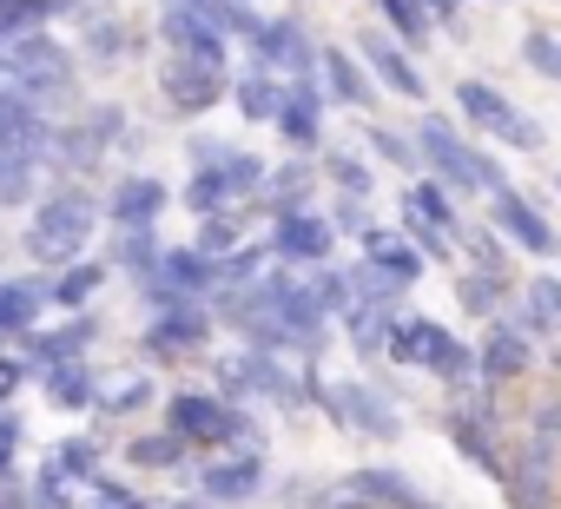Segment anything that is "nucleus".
I'll use <instances>...</instances> for the list:
<instances>
[{"mask_svg": "<svg viewBox=\"0 0 561 509\" xmlns=\"http://www.w3.org/2000/svg\"><path fill=\"white\" fill-rule=\"evenodd\" d=\"M73 87V54L41 27V34H8L0 41V93L54 113Z\"/></svg>", "mask_w": 561, "mask_h": 509, "instance_id": "1", "label": "nucleus"}, {"mask_svg": "<svg viewBox=\"0 0 561 509\" xmlns=\"http://www.w3.org/2000/svg\"><path fill=\"white\" fill-rule=\"evenodd\" d=\"M93 225H100V199L87 185H54L27 212L21 245H27V259H41V265H73L87 251V238H93Z\"/></svg>", "mask_w": 561, "mask_h": 509, "instance_id": "2", "label": "nucleus"}, {"mask_svg": "<svg viewBox=\"0 0 561 509\" xmlns=\"http://www.w3.org/2000/svg\"><path fill=\"white\" fill-rule=\"evenodd\" d=\"M416 159H430V172L449 185V192H502V166L489 159V152H476L449 120H436V113H423V126H416Z\"/></svg>", "mask_w": 561, "mask_h": 509, "instance_id": "3", "label": "nucleus"}, {"mask_svg": "<svg viewBox=\"0 0 561 509\" xmlns=\"http://www.w3.org/2000/svg\"><path fill=\"white\" fill-rule=\"evenodd\" d=\"M146 298H152V325H146V358H159V364H172V358H192L205 338H211V312H205V298H179V292H159V285H146Z\"/></svg>", "mask_w": 561, "mask_h": 509, "instance_id": "4", "label": "nucleus"}, {"mask_svg": "<svg viewBox=\"0 0 561 509\" xmlns=\"http://www.w3.org/2000/svg\"><path fill=\"white\" fill-rule=\"evenodd\" d=\"M383 351H390V364H416V371H430V377H443V384H469V377H476V358H469L443 325H430V318H403Z\"/></svg>", "mask_w": 561, "mask_h": 509, "instance_id": "5", "label": "nucleus"}, {"mask_svg": "<svg viewBox=\"0 0 561 509\" xmlns=\"http://www.w3.org/2000/svg\"><path fill=\"white\" fill-rule=\"evenodd\" d=\"M165 430H172L179 443H205V450H218V443H251V417H244L238 404L211 397V391H179V397L165 404Z\"/></svg>", "mask_w": 561, "mask_h": 509, "instance_id": "6", "label": "nucleus"}, {"mask_svg": "<svg viewBox=\"0 0 561 509\" xmlns=\"http://www.w3.org/2000/svg\"><path fill=\"white\" fill-rule=\"evenodd\" d=\"M119 133H126V113H119V106H93V113H80L73 126H54V152H47V166H60V172H87V166H100V159L113 152Z\"/></svg>", "mask_w": 561, "mask_h": 509, "instance_id": "7", "label": "nucleus"}, {"mask_svg": "<svg viewBox=\"0 0 561 509\" xmlns=\"http://www.w3.org/2000/svg\"><path fill=\"white\" fill-rule=\"evenodd\" d=\"M456 100H462V120H469L476 133H489V139H508V146H522V152H535V146H541V126H535L528 113H515V100H502L495 87H482V80H462V87H456Z\"/></svg>", "mask_w": 561, "mask_h": 509, "instance_id": "8", "label": "nucleus"}, {"mask_svg": "<svg viewBox=\"0 0 561 509\" xmlns=\"http://www.w3.org/2000/svg\"><path fill=\"white\" fill-rule=\"evenodd\" d=\"M311 397H324V410L337 417V423H351V430H364V437H377V443H390L403 423H397V410L370 391V384H318L311 377Z\"/></svg>", "mask_w": 561, "mask_h": 509, "instance_id": "9", "label": "nucleus"}, {"mask_svg": "<svg viewBox=\"0 0 561 509\" xmlns=\"http://www.w3.org/2000/svg\"><path fill=\"white\" fill-rule=\"evenodd\" d=\"M331 218H318V212H285L277 218V231H271V259L277 265H291V272H311V265H331Z\"/></svg>", "mask_w": 561, "mask_h": 509, "instance_id": "10", "label": "nucleus"}, {"mask_svg": "<svg viewBox=\"0 0 561 509\" xmlns=\"http://www.w3.org/2000/svg\"><path fill=\"white\" fill-rule=\"evenodd\" d=\"M251 54H257L264 73H291V80H311L318 73V47H311V34L298 21H257Z\"/></svg>", "mask_w": 561, "mask_h": 509, "instance_id": "11", "label": "nucleus"}, {"mask_svg": "<svg viewBox=\"0 0 561 509\" xmlns=\"http://www.w3.org/2000/svg\"><path fill=\"white\" fill-rule=\"evenodd\" d=\"M159 34H165L172 60H192V67H218V73H225V34H218L205 14H192V8H179V0H165Z\"/></svg>", "mask_w": 561, "mask_h": 509, "instance_id": "12", "label": "nucleus"}, {"mask_svg": "<svg viewBox=\"0 0 561 509\" xmlns=\"http://www.w3.org/2000/svg\"><path fill=\"white\" fill-rule=\"evenodd\" d=\"M159 100L179 113V120H198L225 100V73L218 67H192V60H165L159 67Z\"/></svg>", "mask_w": 561, "mask_h": 509, "instance_id": "13", "label": "nucleus"}, {"mask_svg": "<svg viewBox=\"0 0 561 509\" xmlns=\"http://www.w3.org/2000/svg\"><path fill=\"white\" fill-rule=\"evenodd\" d=\"M165 199H172V192H165L152 172H133V179H119V185H113V199L100 205V218H113L119 231H146V225L165 212Z\"/></svg>", "mask_w": 561, "mask_h": 509, "instance_id": "14", "label": "nucleus"}, {"mask_svg": "<svg viewBox=\"0 0 561 509\" xmlns=\"http://www.w3.org/2000/svg\"><path fill=\"white\" fill-rule=\"evenodd\" d=\"M271 126L285 133L298 152H311L318 133H324V93H318V80H285V106H277Z\"/></svg>", "mask_w": 561, "mask_h": 509, "instance_id": "15", "label": "nucleus"}, {"mask_svg": "<svg viewBox=\"0 0 561 509\" xmlns=\"http://www.w3.org/2000/svg\"><path fill=\"white\" fill-rule=\"evenodd\" d=\"M146 285L179 292V298H205V292H218V265L205 259V251L179 245V251H159V265H152V279H146Z\"/></svg>", "mask_w": 561, "mask_h": 509, "instance_id": "16", "label": "nucleus"}, {"mask_svg": "<svg viewBox=\"0 0 561 509\" xmlns=\"http://www.w3.org/2000/svg\"><path fill=\"white\" fill-rule=\"evenodd\" d=\"M528 358H535V338H528L522 325L495 318V325H489V344L476 351V371H482L489 384H508V377H522V371H528Z\"/></svg>", "mask_w": 561, "mask_h": 509, "instance_id": "17", "label": "nucleus"}, {"mask_svg": "<svg viewBox=\"0 0 561 509\" xmlns=\"http://www.w3.org/2000/svg\"><path fill=\"white\" fill-rule=\"evenodd\" d=\"M198 489H205V502H251V496L264 489V456L244 450V456L205 463V470H198Z\"/></svg>", "mask_w": 561, "mask_h": 509, "instance_id": "18", "label": "nucleus"}, {"mask_svg": "<svg viewBox=\"0 0 561 509\" xmlns=\"http://www.w3.org/2000/svg\"><path fill=\"white\" fill-rule=\"evenodd\" d=\"M495 225L528 251V259H548V251H554V231H548V218H541V205L535 199H522V192H495Z\"/></svg>", "mask_w": 561, "mask_h": 509, "instance_id": "19", "label": "nucleus"}, {"mask_svg": "<svg viewBox=\"0 0 561 509\" xmlns=\"http://www.w3.org/2000/svg\"><path fill=\"white\" fill-rule=\"evenodd\" d=\"M364 47V60H370V73L390 87V93H403V100H423V73H416V60L390 41V34H364L357 41Z\"/></svg>", "mask_w": 561, "mask_h": 509, "instance_id": "20", "label": "nucleus"}, {"mask_svg": "<svg viewBox=\"0 0 561 509\" xmlns=\"http://www.w3.org/2000/svg\"><path fill=\"white\" fill-rule=\"evenodd\" d=\"M100 338V325L93 318H67L60 331H41V338H27V371H47V364H73V358H87V344Z\"/></svg>", "mask_w": 561, "mask_h": 509, "instance_id": "21", "label": "nucleus"}, {"mask_svg": "<svg viewBox=\"0 0 561 509\" xmlns=\"http://www.w3.org/2000/svg\"><path fill=\"white\" fill-rule=\"evenodd\" d=\"M528 338H561V279H528L522 285V312L508 318Z\"/></svg>", "mask_w": 561, "mask_h": 509, "instance_id": "22", "label": "nucleus"}, {"mask_svg": "<svg viewBox=\"0 0 561 509\" xmlns=\"http://www.w3.org/2000/svg\"><path fill=\"white\" fill-rule=\"evenodd\" d=\"M351 489H357L370 509H416V502H423V489H416L403 470H390V463H377V470H357V476H351Z\"/></svg>", "mask_w": 561, "mask_h": 509, "instance_id": "23", "label": "nucleus"}, {"mask_svg": "<svg viewBox=\"0 0 561 509\" xmlns=\"http://www.w3.org/2000/svg\"><path fill=\"white\" fill-rule=\"evenodd\" d=\"M47 305V285L34 279H0V338H27Z\"/></svg>", "mask_w": 561, "mask_h": 509, "instance_id": "24", "label": "nucleus"}, {"mask_svg": "<svg viewBox=\"0 0 561 509\" xmlns=\"http://www.w3.org/2000/svg\"><path fill=\"white\" fill-rule=\"evenodd\" d=\"M318 73H324V93L344 100V106H370V100H377V87L364 80V67H357L344 47H324V54H318Z\"/></svg>", "mask_w": 561, "mask_h": 509, "instance_id": "25", "label": "nucleus"}, {"mask_svg": "<svg viewBox=\"0 0 561 509\" xmlns=\"http://www.w3.org/2000/svg\"><path fill=\"white\" fill-rule=\"evenodd\" d=\"M344 325H351V344H357V358H377V351L390 344V331H397V305L357 298V305L344 312Z\"/></svg>", "mask_w": 561, "mask_h": 509, "instance_id": "26", "label": "nucleus"}, {"mask_svg": "<svg viewBox=\"0 0 561 509\" xmlns=\"http://www.w3.org/2000/svg\"><path fill=\"white\" fill-rule=\"evenodd\" d=\"M47 476H60L67 489H80V483H93L100 476V443L93 437H60L54 450H47V463H41Z\"/></svg>", "mask_w": 561, "mask_h": 509, "instance_id": "27", "label": "nucleus"}, {"mask_svg": "<svg viewBox=\"0 0 561 509\" xmlns=\"http://www.w3.org/2000/svg\"><path fill=\"white\" fill-rule=\"evenodd\" d=\"M41 384H47V397H54L60 410H87V404H93V391H100L87 358H73V364H47V371H41Z\"/></svg>", "mask_w": 561, "mask_h": 509, "instance_id": "28", "label": "nucleus"}, {"mask_svg": "<svg viewBox=\"0 0 561 509\" xmlns=\"http://www.w3.org/2000/svg\"><path fill=\"white\" fill-rule=\"evenodd\" d=\"M231 100H238V113H244V120H277V106H285V80L264 73V67H251V73H238Z\"/></svg>", "mask_w": 561, "mask_h": 509, "instance_id": "29", "label": "nucleus"}, {"mask_svg": "<svg viewBox=\"0 0 561 509\" xmlns=\"http://www.w3.org/2000/svg\"><path fill=\"white\" fill-rule=\"evenodd\" d=\"M364 259H370V265H383V272H390V279H403V285H410V279H423V251H416V245H403V238H390V231H377V225L364 231Z\"/></svg>", "mask_w": 561, "mask_h": 509, "instance_id": "30", "label": "nucleus"}, {"mask_svg": "<svg viewBox=\"0 0 561 509\" xmlns=\"http://www.w3.org/2000/svg\"><path fill=\"white\" fill-rule=\"evenodd\" d=\"M100 279H106V265H100V259H73V265H60V279L47 285V298H54L60 312H80V305L100 292Z\"/></svg>", "mask_w": 561, "mask_h": 509, "instance_id": "31", "label": "nucleus"}, {"mask_svg": "<svg viewBox=\"0 0 561 509\" xmlns=\"http://www.w3.org/2000/svg\"><path fill=\"white\" fill-rule=\"evenodd\" d=\"M548 456H541V443L535 450H522V463L515 470H502V483H508V496H515V509H548Z\"/></svg>", "mask_w": 561, "mask_h": 509, "instance_id": "32", "label": "nucleus"}, {"mask_svg": "<svg viewBox=\"0 0 561 509\" xmlns=\"http://www.w3.org/2000/svg\"><path fill=\"white\" fill-rule=\"evenodd\" d=\"M185 450H192V443H179L172 430H146V437L126 443V463H133V470H185Z\"/></svg>", "mask_w": 561, "mask_h": 509, "instance_id": "33", "label": "nucleus"}, {"mask_svg": "<svg viewBox=\"0 0 561 509\" xmlns=\"http://www.w3.org/2000/svg\"><path fill=\"white\" fill-rule=\"evenodd\" d=\"M264 205L285 218V212H305V192H311V166H277V172H264Z\"/></svg>", "mask_w": 561, "mask_h": 509, "instance_id": "34", "label": "nucleus"}, {"mask_svg": "<svg viewBox=\"0 0 561 509\" xmlns=\"http://www.w3.org/2000/svg\"><path fill=\"white\" fill-rule=\"evenodd\" d=\"M403 212L423 218V225H436V231H456V205H449V185L443 179H416L410 199H403Z\"/></svg>", "mask_w": 561, "mask_h": 509, "instance_id": "35", "label": "nucleus"}, {"mask_svg": "<svg viewBox=\"0 0 561 509\" xmlns=\"http://www.w3.org/2000/svg\"><path fill=\"white\" fill-rule=\"evenodd\" d=\"M231 205H238V199H231L225 172H218V166H198V172H192V185H185V212L211 218V212H231Z\"/></svg>", "mask_w": 561, "mask_h": 509, "instance_id": "36", "label": "nucleus"}, {"mask_svg": "<svg viewBox=\"0 0 561 509\" xmlns=\"http://www.w3.org/2000/svg\"><path fill=\"white\" fill-rule=\"evenodd\" d=\"M113 265H119V272H133V279H152V265H159V238H152V225H146V231H119V238H113Z\"/></svg>", "mask_w": 561, "mask_h": 509, "instance_id": "37", "label": "nucleus"}, {"mask_svg": "<svg viewBox=\"0 0 561 509\" xmlns=\"http://www.w3.org/2000/svg\"><path fill=\"white\" fill-rule=\"evenodd\" d=\"M146 404H152V384H146V377H119V384L93 391V410H100V417H133V410H146Z\"/></svg>", "mask_w": 561, "mask_h": 509, "instance_id": "38", "label": "nucleus"}, {"mask_svg": "<svg viewBox=\"0 0 561 509\" xmlns=\"http://www.w3.org/2000/svg\"><path fill=\"white\" fill-rule=\"evenodd\" d=\"M377 8H383V21L397 27V41H430V14H423V0H377Z\"/></svg>", "mask_w": 561, "mask_h": 509, "instance_id": "39", "label": "nucleus"}, {"mask_svg": "<svg viewBox=\"0 0 561 509\" xmlns=\"http://www.w3.org/2000/svg\"><path fill=\"white\" fill-rule=\"evenodd\" d=\"M231 245H238V218H231V212H211V218L198 225V245H192V251H205V259H225Z\"/></svg>", "mask_w": 561, "mask_h": 509, "instance_id": "40", "label": "nucleus"}, {"mask_svg": "<svg viewBox=\"0 0 561 509\" xmlns=\"http://www.w3.org/2000/svg\"><path fill=\"white\" fill-rule=\"evenodd\" d=\"M502 272H476V279H462V305L469 312H482V318H495V305H502Z\"/></svg>", "mask_w": 561, "mask_h": 509, "instance_id": "41", "label": "nucleus"}, {"mask_svg": "<svg viewBox=\"0 0 561 509\" xmlns=\"http://www.w3.org/2000/svg\"><path fill=\"white\" fill-rule=\"evenodd\" d=\"M522 60H528L541 80H561V34H528V41H522Z\"/></svg>", "mask_w": 561, "mask_h": 509, "instance_id": "42", "label": "nucleus"}, {"mask_svg": "<svg viewBox=\"0 0 561 509\" xmlns=\"http://www.w3.org/2000/svg\"><path fill=\"white\" fill-rule=\"evenodd\" d=\"M324 172L344 185V199H364V192H370V166H364V159H351V152H331V159H324Z\"/></svg>", "mask_w": 561, "mask_h": 509, "instance_id": "43", "label": "nucleus"}, {"mask_svg": "<svg viewBox=\"0 0 561 509\" xmlns=\"http://www.w3.org/2000/svg\"><path fill=\"white\" fill-rule=\"evenodd\" d=\"M27 509H80V502H73V489H67L60 476H47V470H41V476L27 483Z\"/></svg>", "mask_w": 561, "mask_h": 509, "instance_id": "44", "label": "nucleus"}, {"mask_svg": "<svg viewBox=\"0 0 561 509\" xmlns=\"http://www.w3.org/2000/svg\"><path fill=\"white\" fill-rule=\"evenodd\" d=\"M87 489H93V502H87V509H152L146 496H133L126 483H106V476H93Z\"/></svg>", "mask_w": 561, "mask_h": 509, "instance_id": "45", "label": "nucleus"}, {"mask_svg": "<svg viewBox=\"0 0 561 509\" xmlns=\"http://www.w3.org/2000/svg\"><path fill=\"white\" fill-rule=\"evenodd\" d=\"M370 146L390 159V166H403V172H416V146L403 139V133H390V126H370Z\"/></svg>", "mask_w": 561, "mask_h": 509, "instance_id": "46", "label": "nucleus"}, {"mask_svg": "<svg viewBox=\"0 0 561 509\" xmlns=\"http://www.w3.org/2000/svg\"><path fill=\"white\" fill-rule=\"evenodd\" d=\"M403 231L423 245V259H449V231H436V225H423V218H410V212H403Z\"/></svg>", "mask_w": 561, "mask_h": 509, "instance_id": "47", "label": "nucleus"}, {"mask_svg": "<svg viewBox=\"0 0 561 509\" xmlns=\"http://www.w3.org/2000/svg\"><path fill=\"white\" fill-rule=\"evenodd\" d=\"M469 259H476V272H502L508 265L502 245H495V231H469Z\"/></svg>", "mask_w": 561, "mask_h": 509, "instance_id": "48", "label": "nucleus"}, {"mask_svg": "<svg viewBox=\"0 0 561 509\" xmlns=\"http://www.w3.org/2000/svg\"><path fill=\"white\" fill-rule=\"evenodd\" d=\"M331 231H370V212H364V199H337V218H331Z\"/></svg>", "mask_w": 561, "mask_h": 509, "instance_id": "49", "label": "nucleus"}, {"mask_svg": "<svg viewBox=\"0 0 561 509\" xmlns=\"http://www.w3.org/2000/svg\"><path fill=\"white\" fill-rule=\"evenodd\" d=\"M21 384H27V358H0V404H8Z\"/></svg>", "mask_w": 561, "mask_h": 509, "instance_id": "50", "label": "nucleus"}, {"mask_svg": "<svg viewBox=\"0 0 561 509\" xmlns=\"http://www.w3.org/2000/svg\"><path fill=\"white\" fill-rule=\"evenodd\" d=\"M0 509H27V483H0Z\"/></svg>", "mask_w": 561, "mask_h": 509, "instance_id": "51", "label": "nucleus"}, {"mask_svg": "<svg viewBox=\"0 0 561 509\" xmlns=\"http://www.w3.org/2000/svg\"><path fill=\"white\" fill-rule=\"evenodd\" d=\"M456 8H462V0H423V14H430V21H449Z\"/></svg>", "mask_w": 561, "mask_h": 509, "instance_id": "52", "label": "nucleus"}, {"mask_svg": "<svg viewBox=\"0 0 561 509\" xmlns=\"http://www.w3.org/2000/svg\"><path fill=\"white\" fill-rule=\"evenodd\" d=\"M165 509H211V502H205V496H198V502H165Z\"/></svg>", "mask_w": 561, "mask_h": 509, "instance_id": "53", "label": "nucleus"}, {"mask_svg": "<svg viewBox=\"0 0 561 509\" xmlns=\"http://www.w3.org/2000/svg\"><path fill=\"white\" fill-rule=\"evenodd\" d=\"M416 509H443V502H430V496H423V502H416Z\"/></svg>", "mask_w": 561, "mask_h": 509, "instance_id": "54", "label": "nucleus"}, {"mask_svg": "<svg viewBox=\"0 0 561 509\" xmlns=\"http://www.w3.org/2000/svg\"><path fill=\"white\" fill-rule=\"evenodd\" d=\"M231 8H257V0H231Z\"/></svg>", "mask_w": 561, "mask_h": 509, "instance_id": "55", "label": "nucleus"}, {"mask_svg": "<svg viewBox=\"0 0 561 509\" xmlns=\"http://www.w3.org/2000/svg\"><path fill=\"white\" fill-rule=\"evenodd\" d=\"M554 364H561V358H554Z\"/></svg>", "mask_w": 561, "mask_h": 509, "instance_id": "56", "label": "nucleus"}]
</instances>
